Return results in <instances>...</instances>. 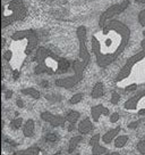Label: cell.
I'll return each mask as SVG.
<instances>
[{
	"label": "cell",
	"mask_w": 145,
	"mask_h": 155,
	"mask_svg": "<svg viewBox=\"0 0 145 155\" xmlns=\"http://www.w3.org/2000/svg\"><path fill=\"white\" fill-rule=\"evenodd\" d=\"M45 140L49 141V143H56L58 140V136L56 134H48L45 136Z\"/></svg>",
	"instance_id": "cb8c5ba5"
},
{
	"label": "cell",
	"mask_w": 145,
	"mask_h": 155,
	"mask_svg": "<svg viewBox=\"0 0 145 155\" xmlns=\"http://www.w3.org/2000/svg\"><path fill=\"white\" fill-rule=\"evenodd\" d=\"M20 92L25 95V96H29L32 97V98H35V99H39L40 97H41V94H40L39 90H36L35 88L33 87H29V88H24V89H22Z\"/></svg>",
	"instance_id": "e0dca14e"
},
{
	"label": "cell",
	"mask_w": 145,
	"mask_h": 155,
	"mask_svg": "<svg viewBox=\"0 0 145 155\" xmlns=\"http://www.w3.org/2000/svg\"><path fill=\"white\" fill-rule=\"evenodd\" d=\"M82 99H83V94H76V95H74V96L69 99V103L72 104V105H75V104H78Z\"/></svg>",
	"instance_id": "7402d4cb"
},
{
	"label": "cell",
	"mask_w": 145,
	"mask_h": 155,
	"mask_svg": "<svg viewBox=\"0 0 145 155\" xmlns=\"http://www.w3.org/2000/svg\"><path fill=\"white\" fill-rule=\"evenodd\" d=\"M104 155H120V154H119L118 152H108V153Z\"/></svg>",
	"instance_id": "d6a6232c"
},
{
	"label": "cell",
	"mask_w": 145,
	"mask_h": 155,
	"mask_svg": "<svg viewBox=\"0 0 145 155\" xmlns=\"http://www.w3.org/2000/svg\"><path fill=\"white\" fill-rule=\"evenodd\" d=\"M128 136L127 135H120L118 136L116 139H115V146H116L117 148H122L124 146L128 143Z\"/></svg>",
	"instance_id": "d6986e66"
},
{
	"label": "cell",
	"mask_w": 145,
	"mask_h": 155,
	"mask_svg": "<svg viewBox=\"0 0 145 155\" xmlns=\"http://www.w3.org/2000/svg\"><path fill=\"white\" fill-rule=\"evenodd\" d=\"M11 42L8 50L4 54V59L14 70H20L24 63V58L33 51L38 45V35L33 30L15 32L11 35Z\"/></svg>",
	"instance_id": "7a4b0ae2"
},
{
	"label": "cell",
	"mask_w": 145,
	"mask_h": 155,
	"mask_svg": "<svg viewBox=\"0 0 145 155\" xmlns=\"http://www.w3.org/2000/svg\"><path fill=\"white\" fill-rule=\"evenodd\" d=\"M27 14V9L23 0H10L2 9V28L23 19Z\"/></svg>",
	"instance_id": "8992f818"
},
{
	"label": "cell",
	"mask_w": 145,
	"mask_h": 155,
	"mask_svg": "<svg viewBox=\"0 0 145 155\" xmlns=\"http://www.w3.org/2000/svg\"><path fill=\"white\" fill-rule=\"evenodd\" d=\"M93 128L94 127H93V123L90 117H85L78 123V132H81L82 135L90 134L93 130Z\"/></svg>",
	"instance_id": "7c38bea8"
},
{
	"label": "cell",
	"mask_w": 145,
	"mask_h": 155,
	"mask_svg": "<svg viewBox=\"0 0 145 155\" xmlns=\"http://www.w3.org/2000/svg\"><path fill=\"white\" fill-rule=\"evenodd\" d=\"M41 119L43 121L50 123L53 127L65 126V122H66V116L58 115V114H52L50 112H43V113H41Z\"/></svg>",
	"instance_id": "9c48e42d"
},
{
	"label": "cell",
	"mask_w": 145,
	"mask_h": 155,
	"mask_svg": "<svg viewBox=\"0 0 145 155\" xmlns=\"http://www.w3.org/2000/svg\"><path fill=\"white\" fill-rule=\"evenodd\" d=\"M41 84H42V87L43 88H49V82L48 81H42V82H41Z\"/></svg>",
	"instance_id": "f546056e"
},
{
	"label": "cell",
	"mask_w": 145,
	"mask_h": 155,
	"mask_svg": "<svg viewBox=\"0 0 145 155\" xmlns=\"http://www.w3.org/2000/svg\"><path fill=\"white\" fill-rule=\"evenodd\" d=\"M11 155H42V152L38 146H31L27 150H18Z\"/></svg>",
	"instance_id": "5bb4252c"
},
{
	"label": "cell",
	"mask_w": 145,
	"mask_h": 155,
	"mask_svg": "<svg viewBox=\"0 0 145 155\" xmlns=\"http://www.w3.org/2000/svg\"><path fill=\"white\" fill-rule=\"evenodd\" d=\"M116 83L125 90L127 87L145 84V49L127 59L116 78Z\"/></svg>",
	"instance_id": "3957f363"
},
{
	"label": "cell",
	"mask_w": 145,
	"mask_h": 155,
	"mask_svg": "<svg viewBox=\"0 0 145 155\" xmlns=\"http://www.w3.org/2000/svg\"><path fill=\"white\" fill-rule=\"evenodd\" d=\"M72 155H81V154H72Z\"/></svg>",
	"instance_id": "8d00e7d4"
},
{
	"label": "cell",
	"mask_w": 145,
	"mask_h": 155,
	"mask_svg": "<svg viewBox=\"0 0 145 155\" xmlns=\"http://www.w3.org/2000/svg\"><path fill=\"white\" fill-rule=\"evenodd\" d=\"M131 38L128 26L119 21H112L92 35L91 45L97 63L100 68H106L116 61Z\"/></svg>",
	"instance_id": "6da1fadb"
},
{
	"label": "cell",
	"mask_w": 145,
	"mask_h": 155,
	"mask_svg": "<svg viewBox=\"0 0 145 155\" xmlns=\"http://www.w3.org/2000/svg\"><path fill=\"white\" fill-rule=\"evenodd\" d=\"M35 62L38 63L34 70L35 74H61L67 72L72 66L69 61L59 57L45 48H39L36 50Z\"/></svg>",
	"instance_id": "5b68a950"
},
{
	"label": "cell",
	"mask_w": 145,
	"mask_h": 155,
	"mask_svg": "<svg viewBox=\"0 0 145 155\" xmlns=\"http://www.w3.org/2000/svg\"><path fill=\"white\" fill-rule=\"evenodd\" d=\"M104 95V87H103V84L101 82H97L95 83V86L93 87L92 89V92H91V96L92 98H100Z\"/></svg>",
	"instance_id": "2e32d148"
},
{
	"label": "cell",
	"mask_w": 145,
	"mask_h": 155,
	"mask_svg": "<svg viewBox=\"0 0 145 155\" xmlns=\"http://www.w3.org/2000/svg\"><path fill=\"white\" fill-rule=\"evenodd\" d=\"M129 5H131V1H129V0H124L122 2L115 4V5L110 6V7L100 16V21H99L100 28H101V29L104 28V26L108 24V22H109L112 17H115L116 15H119V14H121L122 12H125V10L128 8Z\"/></svg>",
	"instance_id": "ba28073f"
},
{
	"label": "cell",
	"mask_w": 145,
	"mask_h": 155,
	"mask_svg": "<svg viewBox=\"0 0 145 155\" xmlns=\"http://www.w3.org/2000/svg\"><path fill=\"white\" fill-rule=\"evenodd\" d=\"M102 115H109V108L108 107L103 106L102 104L91 107V117L94 122L99 121Z\"/></svg>",
	"instance_id": "8fae6325"
},
{
	"label": "cell",
	"mask_w": 145,
	"mask_h": 155,
	"mask_svg": "<svg viewBox=\"0 0 145 155\" xmlns=\"http://www.w3.org/2000/svg\"><path fill=\"white\" fill-rule=\"evenodd\" d=\"M68 131H72L74 130V123H69V127L67 128Z\"/></svg>",
	"instance_id": "836d02e7"
},
{
	"label": "cell",
	"mask_w": 145,
	"mask_h": 155,
	"mask_svg": "<svg viewBox=\"0 0 145 155\" xmlns=\"http://www.w3.org/2000/svg\"><path fill=\"white\" fill-rule=\"evenodd\" d=\"M83 140L82 136H75L72 137V139L69 140V146H68V153H72L74 150H76V147L78 146V144Z\"/></svg>",
	"instance_id": "ac0fdd59"
},
{
	"label": "cell",
	"mask_w": 145,
	"mask_h": 155,
	"mask_svg": "<svg viewBox=\"0 0 145 155\" xmlns=\"http://www.w3.org/2000/svg\"><path fill=\"white\" fill-rule=\"evenodd\" d=\"M118 120H119V114L118 113H112L110 115V122L111 123H116Z\"/></svg>",
	"instance_id": "4316f807"
},
{
	"label": "cell",
	"mask_w": 145,
	"mask_h": 155,
	"mask_svg": "<svg viewBox=\"0 0 145 155\" xmlns=\"http://www.w3.org/2000/svg\"><path fill=\"white\" fill-rule=\"evenodd\" d=\"M136 2H140V4H145V0H135Z\"/></svg>",
	"instance_id": "e575fe53"
},
{
	"label": "cell",
	"mask_w": 145,
	"mask_h": 155,
	"mask_svg": "<svg viewBox=\"0 0 145 155\" xmlns=\"http://www.w3.org/2000/svg\"><path fill=\"white\" fill-rule=\"evenodd\" d=\"M124 110L136 115H145V90L131 97L124 104Z\"/></svg>",
	"instance_id": "52a82bcc"
},
{
	"label": "cell",
	"mask_w": 145,
	"mask_h": 155,
	"mask_svg": "<svg viewBox=\"0 0 145 155\" xmlns=\"http://www.w3.org/2000/svg\"><path fill=\"white\" fill-rule=\"evenodd\" d=\"M53 155H61L60 153H56V154H53Z\"/></svg>",
	"instance_id": "d590c367"
},
{
	"label": "cell",
	"mask_w": 145,
	"mask_h": 155,
	"mask_svg": "<svg viewBox=\"0 0 145 155\" xmlns=\"http://www.w3.org/2000/svg\"><path fill=\"white\" fill-rule=\"evenodd\" d=\"M13 95V91L11 90H8V91H6V98H10Z\"/></svg>",
	"instance_id": "4dcf8cb0"
},
{
	"label": "cell",
	"mask_w": 145,
	"mask_h": 155,
	"mask_svg": "<svg viewBox=\"0 0 145 155\" xmlns=\"http://www.w3.org/2000/svg\"><path fill=\"white\" fill-rule=\"evenodd\" d=\"M23 123V119L22 117H15L14 120H11L10 122V127L14 129V130H18Z\"/></svg>",
	"instance_id": "44dd1931"
},
{
	"label": "cell",
	"mask_w": 145,
	"mask_h": 155,
	"mask_svg": "<svg viewBox=\"0 0 145 155\" xmlns=\"http://www.w3.org/2000/svg\"><path fill=\"white\" fill-rule=\"evenodd\" d=\"M101 138H102L101 136L99 135V134H97V135H94L90 139V146L92 147L93 155H104L108 153V148L100 144V139Z\"/></svg>",
	"instance_id": "30bf717a"
},
{
	"label": "cell",
	"mask_w": 145,
	"mask_h": 155,
	"mask_svg": "<svg viewBox=\"0 0 145 155\" xmlns=\"http://www.w3.org/2000/svg\"><path fill=\"white\" fill-rule=\"evenodd\" d=\"M79 119V113L77 111H69L66 115V121L69 123H76Z\"/></svg>",
	"instance_id": "ffe728a7"
},
{
	"label": "cell",
	"mask_w": 145,
	"mask_h": 155,
	"mask_svg": "<svg viewBox=\"0 0 145 155\" xmlns=\"http://www.w3.org/2000/svg\"><path fill=\"white\" fill-rule=\"evenodd\" d=\"M34 129H35L34 121L33 120H27L24 124V128H23V134L25 137H32L34 135Z\"/></svg>",
	"instance_id": "9a60e30c"
},
{
	"label": "cell",
	"mask_w": 145,
	"mask_h": 155,
	"mask_svg": "<svg viewBox=\"0 0 145 155\" xmlns=\"http://www.w3.org/2000/svg\"><path fill=\"white\" fill-rule=\"evenodd\" d=\"M137 150L140 152V154H145V138L137 144Z\"/></svg>",
	"instance_id": "d4e9b609"
},
{
	"label": "cell",
	"mask_w": 145,
	"mask_h": 155,
	"mask_svg": "<svg viewBox=\"0 0 145 155\" xmlns=\"http://www.w3.org/2000/svg\"><path fill=\"white\" fill-rule=\"evenodd\" d=\"M20 70H14L13 71V78H14V80H17L18 78H20Z\"/></svg>",
	"instance_id": "f1b7e54d"
},
{
	"label": "cell",
	"mask_w": 145,
	"mask_h": 155,
	"mask_svg": "<svg viewBox=\"0 0 145 155\" xmlns=\"http://www.w3.org/2000/svg\"><path fill=\"white\" fill-rule=\"evenodd\" d=\"M17 105L20 107H24V104H23V101L22 99H17Z\"/></svg>",
	"instance_id": "1f68e13d"
},
{
	"label": "cell",
	"mask_w": 145,
	"mask_h": 155,
	"mask_svg": "<svg viewBox=\"0 0 145 155\" xmlns=\"http://www.w3.org/2000/svg\"><path fill=\"white\" fill-rule=\"evenodd\" d=\"M77 38L79 41V55L76 61H74L72 68L74 70V74L67 78H61L56 80V86L63 88H72L75 87L83 79L84 71L90 63V53L87 48L86 40V28L79 26L77 29Z\"/></svg>",
	"instance_id": "277c9868"
},
{
	"label": "cell",
	"mask_w": 145,
	"mask_h": 155,
	"mask_svg": "<svg viewBox=\"0 0 145 155\" xmlns=\"http://www.w3.org/2000/svg\"><path fill=\"white\" fill-rule=\"evenodd\" d=\"M138 23L142 26H145V9L140 10V14H138Z\"/></svg>",
	"instance_id": "484cf974"
},
{
	"label": "cell",
	"mask_w": 145,
	"mask_h": 155,
	"mask_svg": "<svg viewBox=\"0 0 145 155\" xmlns=\"http://www.w3.org/2000/svg\"><path fill=\"white\" fill-rule=\"evenodd\" d=\"M119 131H120V127H116V128H113V129H110L109 131H106L104 135L102 136V141L104 143V144H110L111 141H115L117 137H118V134H119Z\"/></svg>",
	"instance_id": "4fadbf2b"
},
{
	"label": "cell",
	"mask_w": 145,
	"mask_h": 155,
	"mask_svg": "<svg viewBox=\"0 0 145 155\" xmlns=\"http://www.w3.org/2000/svg\"><path fill=\"white\" fill-rule=\"evenodd\" d=\"M138 123H140V121L131 122V123H129V124H128V128H129V129H136V128L138 127Z\"/></svg>",
	"instance_id": "83f0119b"
},
{
	"label": "cell",
	"mask_w": 145,
	"mask_h": 155,
	"mask_svg": "<svg viewBox=\"0 0 145 155\" xmlns=\"http://www.w3.org/2000/svg\"><path fill=\"white\" fill-rule=\"evenodd\" d=\"M119 99H120V95L117 91H112V96H111V99H110V103L113 104V105H117L118 102H119Z\"/></svg>",
	"instance_id": "603a6c76"
}]
</instances>
